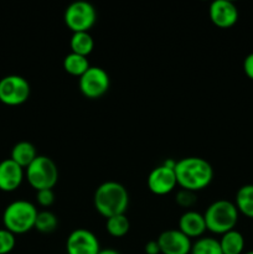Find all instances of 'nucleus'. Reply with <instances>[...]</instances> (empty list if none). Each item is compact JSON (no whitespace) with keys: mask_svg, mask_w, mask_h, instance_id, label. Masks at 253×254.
Returning <instances> with one entry per match:
<instances>
[{"mask_svg":"<svg viewBox=\"0 0 253 254\" xmlns=\"http://www.w3.org/2000/svg\"><path fill=\"white\" fill-rule=\"evenodd\" d=\"M175 175L178 185L184 190H203L213 179V169L207 160L197 156H189L176 161Z\"/></svg>","mask_w":253,"mask_h":254,"instance_id":"1","label":"nucleus"},{"mask_svg":"<svg viewBox=\"0 0 253 254\" xmlns=\"http://www.w3.org/2000/svg\"><path fill=\"white\" fill-rule=\"evenodd\" d=\"M93 203L97 212L106 218L124 215L128 210L129 193L122 184L106 181L97 188Z\"/></svg>","mask_w":253,"mask_h":254,"instance_id":"2","label":"nucleus"},{"mask_svg":"<svg viewBox=\"0 0 253 254\" xmlns=\"http://www.w3.org/2000/svg\"><path fill=\"white\" fill-rule=\"evenodd\" d=\"M36 206L26 200H16L9 203L2 213L4 228L14 235H22L35 227L37 217Z\"/></svg>","mask_w":253,"mask_h":254,"instance_id":"3","label":"nucleus"},{"mask_svg":"<svg viewBox=\"0 0 253 254\" xmlns=\"http://www.w3.org/2000/svg\"><path fill=\"white\" fill-rule=\"evenodd\" d=\"M238 215L240 212H238L237 207L231 201H215L206 208L205 213H203L206 228L216 235H225V233L235 230L238 222Z\"/></svg>","mask_w":253,"mask_h":254,"instance_id":"4","label":"nucleus"},{"mask_svg":"<svg viewBox=\"0 0 253 254\" xmlns=\"http://www.w3.org/2000/svg\"><path fill=\"white\" fill-rule=\"evenodd\" d=\"M27 183L36 191L52 190L59 181V169L49 156L37 155L26 168Z\"/></svg>","mask_w":253,"mask_h":254,"instance_id":"5","label":"nucleus"},{"mask_svg":"<svg viewBox=\"0 0 253 254\" xmlns=\"http://www.w3.org/2000/svg\"><path fill=\"white\" fill-rule=\"evenodd\" d=\"M63 19L72 32H88L97 21V10L91 2L77 0L66 7Z\"/></svg>","mask_w":253,"mask_h":254,"instance_id":"6","label":"nucleus"},{"mask_svg":"<svg viewBox=\"0 0 253 254\" xmlns=\"http://www.w3.org/2000/svg\"><path fill=\"white\" fill-rule=\"evenodd\" d=\"M30 97V84L26 78L9 74L0 79V102L6 106H20Z\"/></svg>","mask_w":253,"mask_h":254,"instance_id":"7","label":"nucleus"},{"mask_svg":"<svg viewBox=\"0 0 253 254\" xmlns=\"http://www.w3.org/2000/svg\"><path fill=\"white\" fill-rule=\"evenodd\" d=\"M111 84L108 73L102 67L91 66L81 77L78 86L79 91L89 99H97L107 93Z\"/></svg>","mask_w":253,"mask_h":254,"instance_id":"8","label":"nucleus"},{"mask_svg":"<svg viewBox=\"0 0 253 254\" xmlns=\"http://www.w3.org/2000/svg\"><path fill=\"white\" fill-rule=\"evenodd\" d=\"M99 241L93 232L86 228H77L69 233L66 242L67 254H98Z\"/></svg>","mask_w":253,"mask_h":254,"instance_id":"9","label":"nucleus"},{"mask_svg":"<svg viewBox=\"0 0 253 254\" xmlns=\"http://www.w3.org/2000/svg\"><path fill=\"white\" fill-rule=\"evenodd\" d=\"M146 183H148L149 190L154 195L158 196L168 195V193L173 192L176 186H178L175 170L166 168L163 164L154 168L149 173Z\"/></svg>","mask_w":253,"mask_h":254,"instance_id":"10","label":"nucleus"},{"mask_svg":"<svg viewBox=\"0 0 253 254\" xmlns=\"http://www.w3.org/2000/svg\"><path fill=\"white\" fill-rule=\"evenodd\" d=\"M156 241L161 254H190L191 252V240L179 230L164 231Z\"/></svg>","mask_w":253,"mask_h":254,"instance_id":"11","label":"nucleus"},{"mask_svg":"<svg viewBox=\"0 0 253 254\" xmlns=\"http://www.w3.org/2000/svg\"><path fill=\"white\" fill-rule=\"evenodd\" d=\"M210 19L213 25L221 29L233 26L238 20V9L230 0H215L211 2Z\"/></svg>","mask_w":253,"mask_h":254,"instance_id":"12","label":"nucleus"},{"mask_svg":"<svg viewBox=\"0 0 253 254\" xmlns=\"http://www.w3.org/2000/svg\"><path fill=\"white\" fill-rule=\"evenodd\" d=\"M24 180V169L11 159H5L0 163V190L12 192L20 188Z\"/></svg>","mask_w":253,"mask_h":254,"instance_id":"13","label":"nucleus"},{"mask_svg":"<svg viewBox=\"0 0 253 254\" xmlns=\"http://www.w3.org/2000/svg\"><path fill=\"white\" fill-rule=\"evenodd\" d=\"M179 231L189 238H200L206 232V222L202 213L188 210L179 218Z\"/></svg>","mask_w":253,"mask_h":254,"instance_id":"14","label":"nucleus"},{"mask_svg":"<svg viewBox=\"0 0 253 254\" xmlns=\"http://www.w3.org/2000/svg\"><path fill=\"white\" fill-rule=\"evenodd\" d=\"M36 156L37 151L34 144L24 140L15 144L14 148L11 149V156H10V159L12 161H15L17 165L21 166L22 169H26L36 159Z\"/></svg>","mask_w":253,"mask_h":254,"instance_id":"15","label":"nucleus"},{"mask_svg":"<svg viewBox=\"0 0 253 254\" xmlns=\"http://www.w3.org/2000/svg\"><path fill=\"white\" fill-rule=\"evenodd\" d=\"M220 246L223 254H242L245 250V237L241 232L232 230L221 236Z\"/></svg>","mask_w":253,"mask_h":254,"instance_id":"16","label":"nucleus"},{"mask_svg":"<svg viewBox=\"0 0 253 254\" xmlns=\"http://www.w3.org/2000/svg\"><path fill=\"white\" fill-rule=\"evenodd\" d=\"M71 52L87 57L94 49V40L89 32H73L69 40Z\"/></svg>","mask_w":253,"mask_h":254,"instance_id":"17","label":"nucleus"},{"mask_svg":"<svg viewBox=\"0 0 253 254\" xmlns=\"http://www.w3.org/2000/svg\"><path fill=\"white\" fill-rule=\"evenodd\" d=\"M235 205L238 212L246 217L253 218V185H245L238 189Z\"/></svg>","mask_w":253,"mask_h":254,"instance_id":"18","label":"nucleus"},{"mask_svg":"<svg viewBox=\"0 0 253 254\" xmlns=\"http://www.w3.org/2000/svg\"><path fill=\"white\" fill-rule=\"evenodd\" d=\"M91 67L87 57L69 52L63 59V68L71 76L81 77Z\"/></svg>","mask_w":253,"mask_h":254,"instance_id":"19","label":"nucleus"},{"mask_svg":"<svg viewBox=\"0 0 253 254\" xmlns=\"http://www.w3.org/2000/svg\"><path fill=\"white\" fill-rule=\"evenodd\" d=\"M129 228H130V223H129V220L126 218V213L107 218L106 230L112 237H124L129 232Z\"/></svg>","mask_w":253,"mask_h":254,"instance_id":"20","label":"nucleus"},{"mask_svg":"<svg viewBox=\"0 0 253 254\" xmlns=\"http://www.w3.org/2000/svg\"><path fill=\"white\" fill-rule=\"evenodd\" d=\"M190 254H223L220 241L212 237H200L191 246Z\"/></svg>","mask_w":253,"mask_h":254,"instance_id":"21","label":"nucleus"},{"mask_svg":"<svg viewBox=\"0 0 253 254\" xmlns=\"http://www.w3.org/2000/svg\"><path fill=\"white\" fill-rule=\"evenodd\" d=\"M59 226V220L56 215L52 213L51 211H40L37 213L36 221H35V230H37L41 233H51Z\"/></svg>","mask_w":253,"mask_h":254,"instance_id":"22","label":"nucleus"},{"mask_svg":"<svg viewBox=\"0 0 253 254\" xmlns=\"http://www.w3.org/2000/svg\"><path fill=\"white\" fill-rule=\"evenodd\" d=\"M15 235L6 228H0V254H7L15 247Z\"/></svg>","mask_w":253,"mask_h":254,"instance_id":"23","label":"nucleus"},{"mask_svg":"<svg viewBox=\"0 0 253 254\" xmlns=\"http://www.w3.org/2000/svg\"><path fill=\"white\" fill-rule=\"evenodd\" d=\"M175 201L180 207L190 208L195 205L196 201H197V197H196L195 192H192V191L181 189V190H179L178 192H176Z\"/></svg>","mask_w":253,"mask_h":254,"instance_id":"24","label":"nucleus"},{"mask_svg":"<svg viewBox=\"0 0 253 254\" xmlns=\"http://www.w3.org/2000/svg\"><path fill=\"white\" fill-rule=\"evenodd\" d=\"M36 201L42 207H50L55 202L54 190H40L36 191Z\"/></svg>","mask_w":253,"mask_h":254,"instance_id":"25","label":"nucleus"},{"mask_svg":"<svg viewBox=\"0 0 253 254\" xmlns=\"http://www.w3.org/2000/svg\"><path fill=\"white\" fill-rule=\"evenodd\" d=\"M243 71H245L246 76L253 81V52L247 55L243 61Z\"/></svg>","mask_w":253,"mask_h":254,"instance_id":"26","label":"nucleus"},{"mask_svg":"<svg viewBox=\"0 0 253 254\" xmlns=\"http://www.w3.org/2000/svg\"><path fill=\"white\" fill-rule=\"evenodd\" d=\"M144 251H145L146 254H161L160 248H159V245H158V241L156 240L146 242L145 247H144Z\"/></svg>","mask_w":253,"mask_h":254,"instance_id":"27","label":"nucleus"},{"mask_svg":"<svg viewBox=\"0 0 253 254\" xmlns=\"http://www.w3.org/2000/svg\"><path fill=\"white\" fill-rule=\"evenodd\" d=\"M98 254H121L118 251L113 250V248H106V250H101Z\"/></svg>","mask_w":253,"mask_h":254,"instance_id":"28","label":"nucleus"},{"mask_svg":"<svg viewBox=\"0 0 253 254\" xmlns=\"http://www.w3.org/2000/svg\"><path fill=\"white\" fill-rule=\"evenodd\" d=\"M245 254H253V251H250V252H247V253H245Z\"/></svg>","mask_w":253,"mask_h":254,"instance_id":"29","label":"nucleus"}]
</instances>
